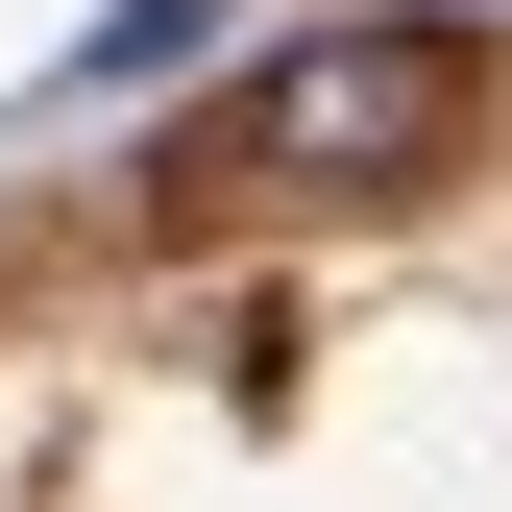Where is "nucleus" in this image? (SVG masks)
Masks as SVG:
<instances>
[{
  "label": "nucleus",
  "mask_w": 512,
  "mask_h": 512,
  "mask_svg": "<svg viewBox=\"0 0 512 512\" xmlns=\"http://www.w3.org/2000/svg\"><path fill=\"white\" fill-rule=\"evenodd\" d=\"M464 25H317L269 98H244V171H293V196H415V171H464Z\"/></svg>",
  "instance_id": "nucleus-1"
}]
</instances>
